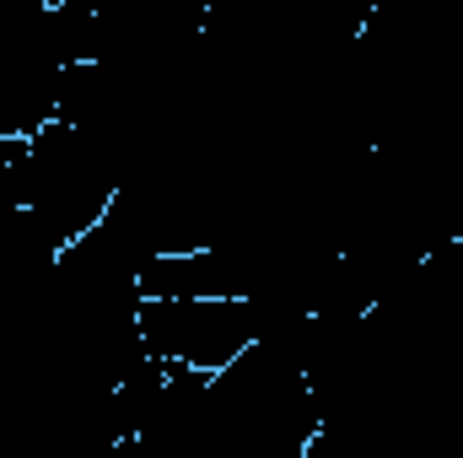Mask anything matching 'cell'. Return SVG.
Listing matches in <instances>:
<instances>
[{
  "mask_svg": "<svg viewBox=\"0 0 463 458\" xmlns=\"http://www.w3.org/2000/svg\"><path fill=\"white\" fill-rule=\"evenodd\" d=\"M135 329L151 361L216 377L264 340V313L253 297H151Z\"/></svg>",
  "mask_w": 463,
  "mask_h": 458,
  "instance_id": "obj_1",
  "label": "cell"
}]
</instances>
